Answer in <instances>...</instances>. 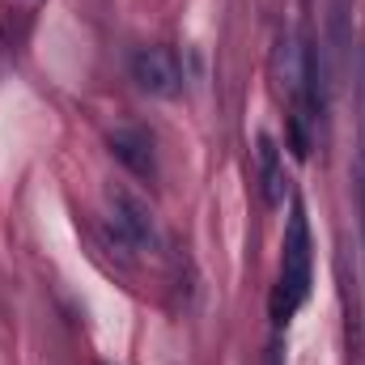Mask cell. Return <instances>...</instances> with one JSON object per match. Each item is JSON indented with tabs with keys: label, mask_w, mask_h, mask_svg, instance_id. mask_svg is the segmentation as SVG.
<instances>
[{
	"label": "cell",
	"mask_w": 365,
	"mask_h": 365,
	"mask_svg": "<svg viewBox=\"0 0 365 365\" xmlns=\"http://www.w3.org/2000/svg\"><path fill=\"white\" fill-rule=\"evenodd\" d=\"M106 145H110L115 162L128 166L136 179H158V153H153L149 132H140V128H115L106 136Z\"/></svg>",
	"instance_id": "4"
},
{
	"label": "cell",
	"mask_w": 365,
	"mask_h": 365,
	"mask_svg": "<svg viewBox=\"0 0 365 365\" xmlns=\"http://www.w3.org/2000/svg\"><path fill=\"white\" fill-rule=\"evenodd\" d=\"M106 204H110L115 238H119L123 247H132V251H158L162 234H158V221H153V212H149L145 200H136L132 191L115 187V191L106 195Z\"/></svg>",
	"instance_id": "2"
},
{
	"label": "cell",
	"mask_w": 365,
	"mask_h": 365,
	"mask_svg": "<svg viewBox=\"0 0 365 365\" xmlns=\"http://www.w3.org/2000/svg\"><path fill=\"white\" fill-rule=\"evenodd\" d=\"M255 158H259V182H264V200L280 208L284 204V170H280V149L272 136L255 140Z\"/></svg>",
	"instance_id": "5"
},
{
	"label": "cell",
	"mask_w": 365,
	"mask_h": 365,
	"mask_svg": "<svg viewBox=\"0 0 365 365\" xmlns=\"http://www.w3.org/2000/svg\"><path fill=\"white\" fill-rule=\"evenodd\" d=\"M132 81L153 98H175L182 90V64L170 47H140L132 56Z\"/></svg>",
	"instance_id": "3"
},
{
	"label": "cell",
	"mask_w": 365,
	"mask_h": 365,
	"mask_svg": "<svg viewBox=\"0 0 365 365\" xmlns=\"http://www.w3.org/2000/svg\"><path fill=\"white\" fill-rule=\"evenodd\" d=\"M284 255H280V280H276L272 289V319L284 327L297 310H302V302L310 297V280H314V247H310V221H306V208L302 204H293V212H289V225H284V247H280Z\"/></svg>",
	"instance_id": "1"
}]
</instances>
